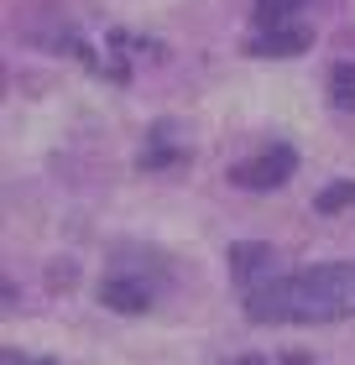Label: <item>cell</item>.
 Masks as SVG:
<instances>
[{
	"instance_id": "obj_5",
	"label": "cell",
	"mask_w": 355,
	"mask_h": 365,
	"mask_svg": "<svg viewBox=\"0 0 355 365\" xmlns=\"http://www.w3.org/2000/svg\"><path fill=\"white\" fill-rule=\"evenodd\" d=\"M99 303L115 308V313H146V308H151V287H146L141 277H105Z\"/></svg>"
},
{
	"instance_id": "obj_10",
	"label": "cell",
	"mask_w": 355,
	"mask_h": 365,
	"mask_svg": "<svg viewBox=\"0 0 355 365\" xmlns=\"http://www.w3.org/2000/svg\"><path fill=\"white\" fill-rule=\"evenodd\" d=\"M37 365H58V360H37Z\"/></svg>"
},
{
	"instance_id": "obj_7",
	"label": "cell",
	"mask_w": 355,
	"mask_h": 365,
	"mask_svg": "<svg viewBox=\"0 0 355 365\" xmlns=\"http://www.w3.org/2000/svg\"><path fill=\"white\" fill-rule=\"evenodd\" d=\"M314 209L319 214H345V209H355V182H324L319 198H314Z\"/></svg>"
},
{
	"instance_id": "obj_2",
	"label": "cell",
	"mask_w": 355,
	"mask_h": 365,
	"mask_svg": "<svg viewBox=\"0 0 355 365\" xmlns=\"http://www.w3.org/2000/svg\"><path fill=\"white\" fill-rule=\"evenodd\" d=\"M230 277H235V287L246 292H261V287H272L282 272V256H277V245H266V240H241V245H230Z\"/></svg>"
},
{
	"instance_id": "obj_8",
	"label": "cell",
	"mask_w": 355,
	"mask_h": 365,
	"mask_svg": "<svg viewBox=\"0 0 355 365\" xmlns=\"http://www.w3.org/2000/svg\"><path fill=\"white\" fill-rule=\"evenodd\" d=\"M309 0H256V26H287Z\"/></svg>"
},
{
	"instance_id": "obj_1",
	"label": "cell",
	"mask_w": 355,
	"mask_h": 365,
	"mask_svg": "<svg viewBox=\"0 0 355 365\" xmlns=\"http://www.w3.org/2000/svg\"><path fill=\"white\" fill-rule=\"evenodd\" d=\"M241 303H246L251 324H340V319H355V261L287 272L272 287L246 292Z\"/></svg>"
},
{
	"instance_id": "obj_6",
	"label": "cell",
	"mask_w": 355,
	"mask_h": 365,
	"mask_svg": "<svg viewBox=\"0 0 355 365\" xmlns=\"http://www.w3.org/2000/svg\"><path fill=\"white\" fill-rule=\"evenodd\" d=\"M329 99L355 115V63H334L329 68Z\"/></svg>"
},
{
	"instance_id": "obj_4",
	"label": "cell",
	"mask_w": 355,
	"mask_h": 365,
	"mask_svg": "<svg viewBox=\"0 0 355 365\" xmlns=\"http://www.w3.org/2000/svg\"><path fill=\"white\" fill-rule=\"evenodd\" d=\"M309 42H314L309 26H261L256 37L246 42V53H256V58H298V53H309Z\"/></svg>"
},
{
	"instance_id": "obj_9",
	"label": "cell",
	"mask_w": 355,
	"mask_h": 365,
	"mask_svg": "<svg viewBox=\"0 0 355 365\" xmlns=\"http://www.w3.org/2000/svg\"><path fill=\"white\" fill-rule=\"evenodd\" d=\"M230 365H266V360H261V355H235Z\"/></svg>"
},
{
	"instance_id": "obj_3",
	"label": "cell",
	"mask_w": 355,
	"mask_h": 365,
	"mask_svg": "<svg viewBox=\"0 0 355 365\" xmlns=\"http://www.w3.org/2000/svg\"><path fill=\"white\" fill-rule=\"evenodd\" d=\"M293 168H298V152L287 141H272L251 162H241V168L230 173V182L235 188H251V193H272V188H282V182L293 178Z\"/></svg>"
}]
</instances>
